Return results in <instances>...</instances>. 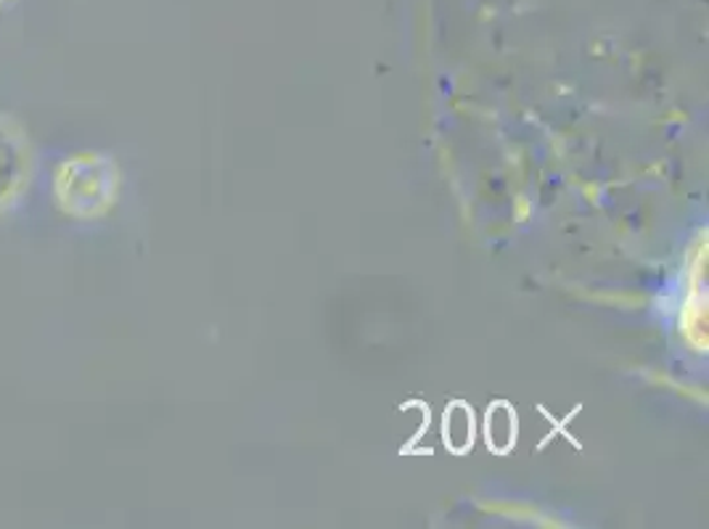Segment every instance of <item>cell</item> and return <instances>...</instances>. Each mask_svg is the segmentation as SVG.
I'll return each instance as SVG.
<instances>
[{"label":"cell","instance_id":"6da1fadb","mask_svg":"<svg viewBox=\"0 0 709 529\" xmlns=\"http://www.w3.org/2000/svg\"><path fill=\"white\" fill-rule=\"evenodd\" d=\"M474 437H477V421H474V411L464 400H453L448 405L445 419H442V443L455 456H464L472 450Z\"/></svg>","mask_w":709,"mask_h":529},{"label":"cell","instance_id":"7a4b0ae2","mask_svg":"<svg viewBox=\"0 0 709 529\" xmlns=\"http://www.w3.org/2000/svg\"><path fill=\"white\" fill-rule=\"evenodd\" d=\"M516 411L511 408V402L498 400L487 408L485 419V439L487 447L498 456H505V452L514 450L516 445Z\"/></svg>","mask_w":709,"mask_h":529}]
</instances>
